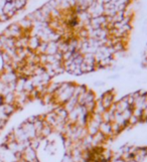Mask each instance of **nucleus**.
<instances>
[{"label":"nucleus","instance_id":"obj_1","mask_svg":"<svg viewBox=\"0 0 147 162\" xmlns=\"http://www.w3.org/2000/svg\"><path fill=\"white\" fill-rule=\"evenodd\" d=\"M2 100H3V104H13L15 101V95L13 94V92H11L7 94L6 96H4L2 98Z\"/></svg>","mask_w":147,"mask_h":162},{"label":"nucleus","instance_id":"obj_2","mask_svg":"<svg viewBox=\"0 0 147 162\" xmlns=\"http://www.w3.org/2000/svg\"><path fill=\"white\" fill-rule=\"evenodd\" d=\"M14 105L13 104H3V110H4V113L9 116L14 112Z\"/></svg>","mask_w":147,"mask_h":162}]
</instances>
